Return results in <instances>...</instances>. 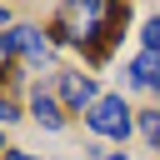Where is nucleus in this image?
<instances>
[{
  "instance_id": "1",
  "label": "nucleus",
  "mask_w": 160,
  "mask_h": 160,
  "mask_svg": "<svg viewBox=\"0 0 160 160\" xmlns=\"http://www.w3.org/2000/svg\"><path fill=\"white\" fill-rule=\"evenodd\" d=\"M0 50H5V60L20 55L30 70H35V65L45 70V65L55 60V45H50V35H45L40 25H10V30H0Z\"/></svg>"
},
{
  "instance_id": "2",
  "label": "nucleus",
  "mask_w": 160,
  "mask_h": 160,
  "mask_svg": "<svg viewBox=\"0 0 160 160\" xmlns=\"http://www.w3.org/2000/svg\"><path fill=\"white\" fill-rule=\"evenodd\" d=\"M85 125H90L95 135H105V140H125V135L135 130V110L125 105V95H100V100L90 105Z\"/></svg>"
},
{
  "instance_id": "3",
  "label": "nucleus",
  "mask_w": 160,
  "mask_h": 160,
  "mask_svg": "<svg viewBox=\"0 0 160 160\" xmlns=\"http://www.w3.org/2000/svg\"><path fill=\"white\" fill-rule=\"evenodd\" d=\"M55 90H60L65 115H90V105L100 100L95 80H90V75H80V70H55Z\"/></svg>"
},
{
  "instance_id": "4",
  "label": "nucleus",
  "mask_w": 160,
  "mask_h": 160,
  "mask_svg": "<svg viewBox=\"0 0 160 160\" xmlns=\"http://www.w3.org/2000/svg\"><path fill=\"white\" fill-rule=\"evenodd\" d=\"M30 120H35L40 130H65V105H60L50 90H40V80H35V90H30Z\"/></svg>"
},
{
  "instance_id": "5",
  "label": "nucleus",
  "mask_w": 160,
  "mask_h": 160,
  "mask_svg": "<svg viewBox=\"0 0 160 160\" xmlns=\"http://www.w3.org/2000/svg\"><path fill=\"white\" fill-rule=\"evenodd\" d=\"M125 75H130V85H145V90L160 95V55H155V50H140V55L125 65Z\"/></svg>"
},
{
  "instance_id": "6",
  "label": "nucleus",
  "mask_w": 160,
  "mask_h": 160,
  "mask_svg": "<svg viewBox=\"0 0 160 160\" xmlns=\"http://www.w3.org/2000/svg\"><path fill=\"white\" fill-rule=\"evenodd\" d=\"M135 130H140L145 145L160 155V110H135Z\"/></svg>"
},
{
  "instance_id": "7",
  "label": "nucleus",
  "mask_w": 160,
  "mask_h": 160,
  "mask_svg": "<svg viewBox=\"0 0 160 160\" xmlns=\"http://www.w3.org/2000/svg\"><path fill=\"white\" fill-rule=\"evenodd\" d=\"M140 40H145V50H155V55H160V15H150V20L140 25Z\"/></svg>"
},
{
  "instance_id": "8",
  "label": "nucleus",
  "mask_w": 160,
  "mask_h": 160,
  "mask_svg": "<svg viewBox=\"0 0 160 160\" xmlns=\"http://www.w3.org/2000/svg\"><path fill=\"white\" fill-rule=\"evenodd\" d=\"M15 120H20V105H15L10 95H0V130H5V125H15Z\"/></svg>"
},
{
  "instance_id": "9",
  "label": "nucleus",
  "mask_w": 160,
  "mask_h": 160,
  "mask_svg": "<svg viewBox=\"0 0 160 160\" xmlns=\"http://www.w3.org/2000/svg\"><path fill=\"white\" fill-rule=\"evenodd\" d=\"M0 160H40V155H30V150H20V145H10V150H5Z\"/></svg>"
},
{
  "instance_id": "10",
  "label": "nucleus",
  "mask_w": 160,
  "mask_h": 160,
  "mask_svg": "<svg viewBox=\"0 0 160 160\" xmlns=\"http://www.w3.org/2000/svg\"><path fill=\"white\" fill-rule=\"evenodd\" d=\"M10 25H15V10H10V5H0V30H10Z\"/></svg>"
},
{
  "instance_id": "11",
  "label": "nucleus",
  "mask_w": 160,
  "mask_h": 160,
  "mask_svg": "<svg viewBox=\"0 0 160 160\" xmlns=\"http://www.w3.org/2000/svg\"><path fill=\"white\" fill-rule=\"evenodd\" d=\"M5 75H10V60H5V50H0V80H5Z\"/></svg>"
},
{
  "instance_id": "12",
  "label": "nucleus",
  "mask_w": 160,
  "mask_h": 160,
  "mask_svg": "<svg viewBox=\"0 0 160 160\" xmlns=\"http://www.w3.org/2000/svg\"><path fill=\"white\" fill-rule=\"evenodd\" d=\"M105 160H130V155H125V150H115V155H105Z\"/></svg>"
},
{
  "instance_id": "13",
  "label": "nucleus",
  "mask_w": 160,
  "mask_h": 160,
  "mask_svg": "<svg viewBox=\"0 0 160 160\" xmlns=\"http://www.w3.org/2000/svg\"><path fill=\"white\" fill-rule=\"evenodd\" d=\"M5 150H10V145H5V130H0V155H5Z\"/></svg>"
}]
</instances>
